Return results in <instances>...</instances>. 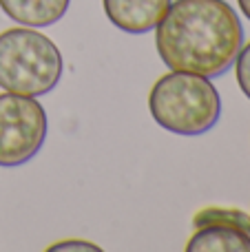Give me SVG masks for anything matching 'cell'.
<instances>
[{
	"label": "cell",
	"mask_w": 250,
	"mask_h": 252,
	"mask_svg": "<svg viewBox=\"0 0 250 252\" xmlns=\"http://www.w3.org/2000/svg\"><path fill=\"white\" fill-rule=\"evenodd\" d=\"M47 139V113L35 97L0 95V166L16 168L40 153Z\"/></svg>",
	"instance_id": "4"
},
{
	"label": "cell",
	"mask_w": 250,
	"mask_h": 252,
	"mask_svg": "<svg viewBox=\"0 0 250 252\" xmlns=\"http://www.w3.org/2000/svg\"><path fill=\"white\" fill-rule=\"evenodd\" d=\"M193 226L195 228L230 226V228H239V230L250 232V215L242 213V210H235V208H204L202 213L195 215Z\"/></svg>",
	"instance_id": "8"
},
{
	"label": "cell",
	"mask_w": 250,
	"mask_h": 252,
	"mask_svg": "<svg viewBox=\"0 0 250 252\" xmlns=\"http://www.w3.org/2000/svg\"><path fill=\"white\" fill-rule=\"evenodd\" d=\"M188 239V252H250V232L230 226H204L195 228Z\"/></svg>",
	"instance_id": "7"
},
{
	"label": "cell",
	"mask_w": 250,
	"mask_h": 252,
	"mask_svg": "<svg viewBox=\"0 0 250 252\" xmlns=\"http://www.w3.org/2000/svg\"><path fill=\"white\" fill-rule=\"evenodd\" d=\"M56 250H100L95 244L91 241H80V239H71V241H60V244H53L49 252H56Z\"/></svg>",
	"instance_id": "10"
},
{
	"label": "cell",
	"mask_w": 250,
	"mask_h": 252,
	"mask_svg": "<svg viewBox=\"0 0 250 252\" xmlns=\"http://www.w3.org/2000/svg\"><path fill=\"white\" fill-rule=\"evenodd\" d=\"M149 111L155 124L173 135L197 137L219 122V91L206 75L171 71L151 89Z\"/></svg>",
	"instance_id": "2"
},
{
	"label": "cell",
	"mask_w": 250,
	"mask_h": 252,
	"mask_svg": "<svg viewBox=\"0 0 250 252\" xmlns=\"http://www.w3.org/2000/svg\"><path fill=\"white\" fill-rule=\"evenodd\" d=\"M239 9H242V13L250 20V0H237Z\"/></svg>",
	"instance_id": "11"
},
{
	"label": "cell",
	"mask_w": 250,
	"mask_h": 252,
	"mask_svg": "<svg viewBox=\"0 0 250 252\" xmlns=\"http://www.w3.org/2000/svg\"><path fill=\"white\" fill-rule=\"evenodd\" d=\"M235 75H237L242 93L250 100V42L239 49L237 60H235Z\"/></svg>",
	"instance_id": "9"
},
{
	"label": "cell",
	"mask_w": 250,
	"mask_h": 252,
	"mask_svg": "<svg viewBox=\"0 0 250 252\" xmlns=\"http://www.w3.org/2000/svg\"><path fill=\"white\" fill-rule=\"evenodd\" d=\"M155 47L171 71L226 73L244 47V27L226 0H175L155 27Z\"/></svg>",
	"instance_id": "1"
},
{
	"label": "cell",
	"mask_w": 250,
	"mask_h": 252,
	"mask_svg": "<svg viewBox=\"0 0 250 252\" xmlns=\"http://www.w3.org/2000/svg\"><path fill=\"white\" fill-rule=\"evenodd\" d=\"M62 78V53L51 38L35 29L0 33V87L18 95L51 93Z\"/></svg>",
	"instance_id": "3"
},
{
	"label": "cell",
	"mask_w": 250,
	"mask_h": 252,
	"mask_svg": "<svg viewBox=\"0 0 250 252\" xmlns=\"http://www.w3.org/2000/svg\"><path fill=\"white\" fill-rule=\"evenodd\" d=\"M173 0H102L104 13L124 33H149L159 25Z\"/></svg>",
	"instance_id": "5"
},
{
	"label": "cell",
	"mask_w": 250,
	"mask_h": 252,
	"mask_svg": "<svg viewBox=\"0 0 250 252\" xmlns=\"http://www.w3.org/2000/svg\"><path fill=\"white\" fill-rule=\"evenodd\" d=\"M71 0H0L4 16L22 27H51L69 11Z\"/></svg>",
	"instance_id": "6"
}]
</instances>
